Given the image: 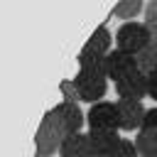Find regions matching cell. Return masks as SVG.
Here are the masks:
<instances>
[{
  "mask_svg": "<svg viewBox=\"0 0 157 157\" xmlns=\"http://www.w3.org/2000/svg\"><path fill=\"white\" fill-rule=\"evenodd\" d=\"M59 157H98V155L93 152L88 135L76 132V135H69V137H64V140H61Z\"/></svg>",
  "mask_w": 157,
  "mask_h": 157,
  "instance_id": "8",
  "label": "cell"
},
{
  "mask_svg": "<svg viewBox=\"0 0 157 157\" xmlns=\"http://www.w3.org/2000/svg\"><path fill=\"white\" fill-rule=\"evenodd\" d=\"M61 135L47 123V120H42V125H39V130H37V152H39V157H49V155H54V152H59V147H61Z\"/></svg>",
  "mask_w": 157,
  "mask_h": 157,
  "instance_id": "9",
  "label": "cell"
},
{
  "mask_svg": "<svg viewBox=\"0 0 157 157\" xmlns=\"http://www.w3.org/2000/svg\"><path fill=\"white\" fill-rule=\"evenodd\" d=\"M132 71H137V56H135V54L113 49V52L105 56V74H108V78L120 81V78H125V76L132 74Z\"/></svg>",
  "mask_w": 157,
  "mask_h": 157,
  "instance_id": "6",
  "label": "cell"
},
{
  "mask_svg": "<svg viewBox=\"0 0 157 157\" xmlns=\"http://www.w3.org/2000/svg\"><path fill=\"white\" fill-rule=\"evenodd\" d=\"M137 69L145 74H155L157 71V44L150 42L140 54H137Z\"/></svg>",
  "mask_w": 157,
  "mask_h": 157,
  "instance_id": "14",
  "label": "cell"
},
{
  "mask_svg": "<svg viewBox=\"0 0 157 157\" xmlns=\"http://www.w3.org/2000/svg\"><path fill=\"white\" fill-rule=\"evenodd\" d=\"M147 86H150V98L157 101V71L155 74H147Z\"/></svg>",
  "mask_w": 157,
  "mask_h": 157,
  "instance_id": "18",
  "label": "cell"
},
{
  "mask_svg": "<svg viewBox=\"0 0 157 157\" xmlns=\"http://www.w3.org/2000/svg\"><path fill=\"white\" fill-rule=\"evenodd\" d=\"M140 130H155V132H157V105H155V108H147Z\"/></svg>",
  "mask_w": 157,
  "mask_h": 157,
  "instance_id": "16",
  "label": "cell"
},
{
  "mask_svg": "<svg viewBox=\"0 0 157 157\" xmlns=\"http://www.w3.org/2000/svg\"><path fill=\"white\" fill-rule=\"evenodd\" d=\"M135 147L140 157H157V132L155 130H137Z\"/></svg>",
  "mask_w": 157,
  "mask_h": 157,
  "instance_id": "12",
  "label": "cell"
},
{
  "mask_svg": "<svg viewBox=\"0 0 157 157\" xmlns=\"http://www.w3.org/2000/svg\"><path fill=\"white\" fill-rule=\"evenodd\" d=\"M108 157H140V152H137V147H135L132 140H120L118 147H115Z\"/></svg>",
  "mask_w": 157,
  "mask_h": 157,
  "instance_id": "15",
  "label": "cell"
},
{
  "mask_svg": "<svg viewBox=\"0 0 157 157\" xmlns=\"http://www.w3.org/2000/svg\"><path fill=\"white\" fill-rule=\"evenodd\" d=\"M115 93L120 101H142L145 96H150V86H147V74L145 71H132L125 78L115 81Z\"/></svg>",
  "mask_w": 157,
  "mask_h": 157,
  "instance_id": "5",
  "label": "cell"
},
{
  "mask_svg": "<svg viewBox=\"0 0 157 157\" xmlns=\"http://www.w3.org/2000/svg\"><path fill=\"white\" fill-rule=\"evenodd\" d=\"M74 81V88L78 93V101H86V103H98L105 91H108V76L101 74V71H86V69H78L76 78Z\"/></svg>",
  "mask_w": 157,
  "mask_h": 157,
  "instance_id": "3",
  "label": "cell"
},
{
  "mask_svg": "<svg viewBox=\"0 0 157 157\" xmlns=\"http://www.w3.org/2000/svg\"><path fill=\"white\" fill-rule=\"evenodd\" d=\"M147 25V29H150V37H152V42L157 44V20H152V22H145Z\"/></svg>",
  "mask_w": 157,
  "mask_h": 157,
  "instance_id": "19",
  "label": "cell"
},
{
  "mask_svg": "<svg viewBox=\"0 0 157 157\" xmlns=\"http://www.w3.org/2000/svg\"><path fill=\"white\" fill-rule=\"evenodd\" d=\"M86 123H88V130H118L120 128L118 103H110V101L93 103L86 113Z\"/></svg>",
  "mask_w": 157,
  "mask_h": 157,
  "instance_id": "4",
  "label": "cell"
},
{
  "mask_svg": "<svg viewBox=\"0 0 157 157\" xmlns=\"http://www.w3.org/2000/svg\"><path fill=\"white\" fill-rule=\"evenodd\" d=\"M152 20H157V0H150L145 5V22H152Z\"/></svg>",
  "mask_w": 157,
  "mask_h": 157,
  "instance_id": "17",
  "label": "cell"
},
{
  "mask_svg": "<svg viewBox=\"0 0 157 157\" xmlns=\"http://www.w3.org/2000/svg\"><path fill=\"white\" fill-rule=\"evenodd\" d=\"M86 135H88L91 147L98 157H108L118 147V142L123 140V137H118V130H88Z\"/></svg>",
  "mask_w": 157,
  "mask_h": 157,
  "instance_id": "10",
  "label": "cell"
},
{
  "mask_svg": "<svg viewBox=\"0 0 157 157\" xmlns=\"http://www.w3.org/2000/svg\"><path fill=\"white\" fill-rule=\"evenodd\" d=\"M150 42H152V37H150V29H147L145 22H123L115 32V49L135 54V56Z\"/></svg>",
  "mask_w": 157,
  "mask_h": 157,
  "instance_id": "2",
  "label": "cell"
},
{
  "mask_svg": "<svg viewBox=\"0 0 157 157\" xmlns=\"http://www.w3.org/2000/svg\"><path fill=\"white\" fill-rule=\"evenodd\" d=\"M113 42H115V37L108 32V27H98L93 34H91V39L86 42V47H83V52H88V54H98V56H108L113 49Z\"/></svg>",
  "mask_w": 157,
  "mask_h": 157,
  "instance_id": "11",
  "label": "cell"
},
{
  "mask_svg": "<svg viewBox=\"0 0 157 157\" xmlns=\"http://www.w3.org/2000/svg\"><path fill=\"white\" fill-rule=\"evenodd\" d=\"M140 12H145V0H118V5H115V10H113V15L115 17H120V20H132V17H137Z\"/></svg>",
  "mask_w": 157,
  "mask_h": 157,
  "instance_id": "13",
  "label": "cell"
},
{
  "mask_svg": "<svg viewBox=\"0 0 157 157\" xmlns=\"http://www.w3.org/2000/svg\"><path fill=\"white\" fill-rule=\"evenodd\" d=\"M44 120H47L61 137H69V135L81 132V128H83V123H86V115L81 113L78 103L61 101V103H56V105L44 115Z\"/></svg>",
  "mask_w": 157,
  "mask_h": 157,
  "instance_id": "1",
  "label": "cell"
},
{
  "mask_svg": "<svg viewBox=\"0 0 157 157\" xmlns=\"http://www.w3.org/2000/svg\"><path fill=\"white\" fill-rule=\"evenodd\" d=\"M147 108L142 101H120L118 98V115H120V130H140L145 120Z\"/></svg>",
  "mask_w": 157,
  "mask_h": 157,
  "instance_id": "7",
  "label": "cell"
}]
</instances>
